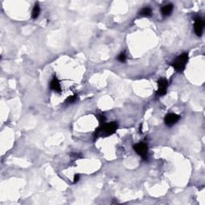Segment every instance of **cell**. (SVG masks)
<instances>
[{
    "instance_id": "6da1fadb",
    "label": "cell",
    "mask_w": 205,
    "mask_h": 205,
    "mask_svg": "<svg viewBox=\"0 0 205 205\" xmlns=\"http://www.w3.org/2000/svg\"><path fill=\"white\" fill-rule=\"evenodd\" d=\"M118 124L116 122H111L110 124H104L100 125V127L95 131V133L94 134L95 137H98L100 135H104V136H108L114 134L118 129Z\"/></svg>"
},
{
    "instance_id": "7a4b0ae2",
    "label": "cell",
    "mask_w": 205,
    "mask_h": 205,
    "mask_svg": "<svg viewBox=\"0 0 205 205\" xmlns=\"http://www.w3.org/2000/svg\"><path fill=\"white\" fill-rule=\"evenodd\" d=\"M187 61H188V54L183 53L175 59L174 62L172 64V66L177 72H183V70L185 69Z\"/></svg>"
},
{
    "instance_id": "3957f363",
    "label": "cell",
    "mask_w": 205,
    "mask_h": 205,
    "mask_svg": "<svg viewBox=\"0 0 205 205\" xmlns=\"http://www.w3.org/2000/svg\"><path fill=\"white\" fill-rule=\"evenodd\" d=\"M133 149H134L136 152L140 156L143 160H147V152H148V147L147 145L144 143H136L133 146Z\"/></svg>"
},
{
    "instance_id": "277c9868",
    "label": "cell",
    "mask_w": 205,
    "mask_h": 205,
    "mask_svg": "<svg viewBox=\"0 0 205 205\" xmlns=\"http://www.w3.org/2000/svg\"><path fill=\"white\" fill-rule=\"evenodd\" d=\"M168 87V82L166 79L161 78L158 80V90L156 91V94L159 96H162L167 93V89Z\"/></svg>"
},
{
    "instance_id": "5b68a950",
    "label": "cell",
    "mask_w": 205,
    "mask_h": 205,
    "mask_svg": "<svg viewBox=\"0 0 205 205\" xmlns=\"http://www.w3.org/2000/svg\"><path fill=\"white\" fill-rule=\"evenodd\" d=\"M203 27H204V21L200 17L195 18L194 23V31L197 36H201L203 34Z\"/></svg>"
},
{
    "instance_id": "8992f818",
    "label": "cell",
    "mask_w": 205,
    "mask_h": 205,
    "mask_svg": "<svg viewBox=\"0 0 205 205\" xmlns=\"http://www.w3.org/2000/svg\"><path fill=\"white\" fill-rule=\"evenodd\" d=\"M180 116L179 115H176L175 113H169L166 115L165 118H164V123L168 127H172L175 125L180 120Z\"/></svg>"
},
{
    "instance_id": "52a82bcc",
    "label": "cell",
    "mask_w": 205,
    "mask_h": 205,
    "mask_svg": "<svg viewBox=\"0 0 205 205\" xmlns=\"http://www.w3.org/2000/svg\"><path fill=\"white\" fill-rule=\"evenodd\" d=\"M50 88H51L52 91H55V92L60 93L61 91H62L59 80L55 76L53 78V79L51 80V83H50Z\"/></svg>"
},
{
    "instance_id": "ba28073f",
    "label": "cell",
    "mask_w": 205,
    "mask_h": 205,
    "mask_svg": "<svg viewBox=\"0 0 205 205\" xmlns=\"http://www.w3.org/2000/svg\"><path fill=\"white\" fill-rule=\"evenodd\" d=\"M173 10V5L172 4H167L163 7L161 9V13L163 16H169L172 14Z\"/></svg>"
},
{
    "instance_id": "9c48e42d",
    "label": "cell",
    "mask_w": 205,
    "mask_h": 205,
    "mask_svg": "<svg viewBox=\"0 0 205 205\" xmlns=\"http://www.w3.org/2000/svg\"><path fill=\"white\" fill-rule=\"evenodd\" d=\"M39 13H40L39 5H38V3H36L32 10L31 17H32L33 18H37L38 17V15H39Z\"/></svg>"
},
{
    "instance_id": "30bf717a",
    "label": "cell",
    "mask_w": 205,
    "mask_h": 205,
    "mask_svg": "<svg viewBox=\"0 0 205 205\" xmlns=\"http://www.w3.org/2000/svg\"><path fill=\"white\" fill-rule=\"evenodd\" d=\"M140 14L142 16L149 17L151 16V14H152V11H151V9L150 8H144L140 11Z\"/></svg>"
},
{
    "instance_id": "8fae6325",
    "label": "cell",
    "mask_w": 205,
    "mask_h": 205,
    "mask_svg": "<svg viewBox=\"0 0 205 205\" xmlns=\"http://www.w3.org/2000/svg\"><path fill=\"white\" fill-rule=\"evenodd\" d=\"M77 99H78V95H70L68 98L66 100L65 103L66 104H74V102L76 101Z\"/></svg>"
},
{
    "instance_id": "7c38bea8",
    "label": "cell",
    "mask_w": 205,
    "mask_h": 205,
    "mask_svg": "<svg viewBox=\"0 0 205 205\" xmlns=\"http://www.w3.org/2000/svg\"><path fill=\"white\" fill-rule=\"evenodd\" d=\"M117 59H118V61H120V62L124 63L126 61V59H127V57H126V55L124 53H121V54H119L118 55V57H117Z\"/></svg>"
},
{
    "instance_id": "4fadbf2b",
    "label": "cell",
    "mask_w": 205,
    "mask_h": 205,
    "mask_svg": "<svg viewBox=\"0 0 205 205\" xmlns=\"http://www.w3.org/2000/svg\"><path fill=\"white\" fill-rule=\"evenodd\" d=\"M97 118H98L100 125L105 124L106 118H105V116H104V115H97Z\"/></svg>"
},
{
    "instance_id": "5bb4252c",
    "label": "cell",
    "mask_w": 205,
    "mask_h": 205,
    "mask_svg": "<svg viewBox=\"0 0 205 205\" xmlns=\"http://www.w3.org/2000/svg\"><path fill=\"white\" fill-rule=\"evenodd\" d=\"M79 175H74V183H77V182L79 181Z\"/></svg>"
}]
</instances>
